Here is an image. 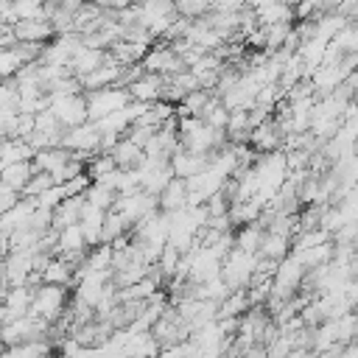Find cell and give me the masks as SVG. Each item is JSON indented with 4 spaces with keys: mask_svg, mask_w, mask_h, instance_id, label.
<instances>
[{
    "mask_svg": "<svg viewBox=\"0 0 358 358\" xmlns=\"http://www.w3.org/2000/svg\"><path fill=\"white\" fill-rule=\"evenodd\" d=\"M157 204H159V213H176L182 207H187V185H185V179H171L165 185V190L157 196Z\"/></svg>",
    "mask_w": 358,
    "mask_h": 358,
    "instance_id": "52a82bcc",
    "label": "cell"
},
{
    "mask_svg": "<svg viewBox=\"0 0 358 358\" xmlns=\"http://www.w3.org/2000/svg\"><path fill=\"white\" fill-rule=\"evenodd\" d=\"M285 358H308V350H299V347H294V350H291Z\"/></svg>",
    "mask_w": 358,
    "mask_h": 358,
    "instance_id": "d6986e66",
    "label": "cell"
},
{
    "mask_svg": "<svg viewBox=\"0 0 358 358\" xmlns=\"http://www.w3.org/2000/svg\"><path fill=\"white\" fill-rule=\"evenodd\" d=\"M31 173H34L31 162H14V165H6V168H0V185H6V187L14 190V193H22L25 182L31 179Z\"/></svg>",
    "mask_w": 358,
    "mask_h": 358,
    "instance_id": "30bf717a",
    "label": "cell"
},
{
    "mask_svg": "<svg viewBox=\"0 0 358 358\" xmlns=\"http://www.w3.org/2000/svg\"><path fill=\"white\" fill-rule=\"evenodd\" d=\"M48 109L62 129H73L87 123V101L84 95H48Z\"/></svg>",
    "mask_w": 358,
    "mask_h": 358,
    "instance_id": "3957f363",
    "label": "cell"
},
{
    "mask_svg": "<svg viewBox=\"0 0 358 358\" xmlns=\"http://www.w3.org/2000/svg\"><path fill=\"white\" fill-rule=\"evenodd\" d=\"M249 310V299H246V288L243 291H232L224 302H218L215 319H229V316H243Z\"/></svg>",
    "mask_w": 358,
    "mask_h": 358,
    "instance_id": "4fadbf2b",
    "label": "cell"
},
{
    "mask_svg": "<svg viewBox=\"0 0 358 358\" xmlns=\"http://www.w3.org/2000/svg\"><path fill=\"white\" fill-rule=\"evenodd\" d=\"M98 143H101L98 129L92 123H81V126H73V129H64L62 131L59 148H64V151H81V154H98Z\"/></svg>",
    "mask_w": 358,
    "mask_h": 358,
    "instance_id": "5b68a950",
    "label": "cell"
},
{
    "mask_svg": "<svg viewBox=\"0 0 358 358\" xmlns=\"http://www.w3.org/2000/svg\"><path fill=\"white\" fill-rule=\"evenodd\" d=\"M64 302H67L64 285H45L42 282L39 288H34V296H31V305H28V313L25 316L56 322L64 313Z\"/></svg>",
    "mask_w": 358,
    "mask_h": 358,
    "instance_id": "6da1fadb",
    "label": "cell"
},
{
    "mask_svg": "<svg viewBox=\"0 0 358 358\" xmlns=\"http://www.w3.org/2000/svg\"><path fill=\"white\" fill-rule=\"evenodd\" d=\"M3 294H6V291H0V305H3Z\"/></svg>",
    "mask_w": 358,
    "mask_h": 358,
    "instance_id": "ffe728a7",
    "label": "cell"
},
{
    "mask_svg": "<svg viewBox=\"0 0 358 358\" xmlns=\"http://www.w3.org/2000/svg\"><path fill=\"white\" fill-rule=\"evenodd\" d=\"M73 271H76V268H73L70 263H64L59 255H53V257L48 260V266L42 268V282H45V285H64V288H67V285L73 282Z\"/></svg>",
    "mask_w": 358,
    "mask_h": 358,
    "instance_id": "9c48e42d",
    "label": "cell"
},
{
    "mask_svg": "<svg viewBox=\"0 0 358 358\" xmlns=\"http://www.w3.org/2000/svg\"><path fill=\"white\" fill-rule=\"evenodd\" d=\"M84 101H87V123H98L101 117L123 109L131 98H129V92L123 87H103V90L87 92Z\"/></svg>",
    "mask_w": 358,
    "mask_h": 358,
    "instance_id": "7a4b0ae2",
    "label": "cell"
},
{
    "mask_svg": "<svg viewBox=\"0 0 358 358\" xmlns=\"http://www.w3.org/2000/svg\"><path fill=\"white\" fill-rule=\"evenodd\" d=\"M302 280H305V268L288 255V257H282V260L277 263V271H274V277H271V294H268V296L288 302V299L302 288Z\"/></svg>",
    "mask_w": 358,
    "mask_h": 358,
    "instance_id": "277c9868",
    "label": "cell"
},
{
    "mask_svg": "<svg viewBox=\"0 0 358 358\" xmlns=\"http://www.w3.org/2000/svg\"><path fill=\"white\" fill-rule=\"evenodd\" d=\"M48 187H53L50 173H45V171H34V173H31V179L25 182V187H22V196L36 199V196H39V193H45Z\"/></svg>",
    "mask_w": 358,
    "mask_h": 358,
    "instance_id": "9a60e30c",
    "label": "cell"
},
{
    "mask_svg": "<svg viewBox=\"0 0 358 358\" xmlns=\"http://www.w3.org/2000/svg\"><path fill=\"white\" fill-rule=\"evenodd\" d=\"M288 246H291V241L288 238H282V235H274V232H263V238H260V246H257V257H268V260H282V257H288Z\"/></svg>",
    "mask_w": 358,
    "mask_h": 358,
    "instance_id": "8fae6325",
    "label": "cell"
},
{
    "mask_svg": "<svg viewBox=\"0 0 358 358\" xmlns=\"http://www.w3.org/2000/svg\"><path fill=\"white\" fill-rule=\"evenodd\" d=\"M263 350H266V358H285V355L294 350V344H291L288 336H277V338H274L271 344H266Z\"/></svg>",
    "mask_w": 358,
    "mask_h": 358,
    "instance_id": "e0dca14e",
    "label": "cell"
},
{
    "mask_svg": "<svg viewBox=\"0 0 358 358\" xmlns=\"http://www.w3.org/2000/svg\"><path fill=\"white\" fill-rule=\"evenodd\" d=\"M336 358H358V347H355V341H352V344H344V350H341Z\"/></svg>",
    "mask_w": 358,
    "mask_h": 358,
    "instance_id": "ac0fdd59",
    "label": "cell"
},
{
    "mask_svg": "<svg viewBox=\"0 0 358 358\" xmlns=\"http://www.w3.org/2000/svg\"><path fill=\"white\" fill-rule=\"evenodd\" d=\"M0 358H50V344H48V338L22 341V344H14V347H6L0 352Z\"/></svg>",
    "mask_w": 358,
    "mask_h": 358,
    "instance_id": "7c38bea8",
    "label": "cell"
},
{
    "mask_svg": "<svg viewBox=\"0 0 358 358\" xmlns=\"http://www.w3.org/2000/svg\"><path fill=\"white\" fill-rule=\"evenodd\" d=\"M90 185H92V179H90L87 173H78V176H73V179H67V182H64V185H59V187H62V193H64V199H73V196H84Z\"/></svg>",
    "mask_w": 358,
    "mask_h": 358,
    "instance_id": "2e32d148",
    "label": "cell"
},
{
    "mask_svg": "<svg viewBox=\"0 0 358 358\" xmlns=\"http://www.w3.org/2000/svg\"><path fill=\"white\" fill-rule=\"evenodd\" d=\"M126 229H129V224L123 221V215L115 213V210H106L103 224H101V243H112L115 238L126 235Z\"/></svg>",
    "mask_w": 358,
    "mask_h": 358,
    "instance_id": "5bb4252c",
    "label": "cell"
},
{
    "mask_svg": "<svg viewBox=\"0 0 358 358\" xmlns=\"http://www.w3.org/2000/svg\"><path fill=\"white\" fill-rule=\"evenodd\" d=\"M14 39L17 42H28V45H42L48 36H53V25L48 20H17L11 25Z\"/></svg>",
    "mask_w": 358,
    "mask_h": 358,
    "instance_id": "8992f818",
    "label": "cell"
},
{
    "mask_svg": "<svg viewBox=\"0 0 358 358\" xmlns=\"http://www.w3.org/2000/svg\"><path fill=\"white\" fill-rule=\"evenodd\" d=\"M31 296L34 291L25 288V285H14V288H6L3 294V310H6V319H20L28 313V305H31Z\"/></svg>",
    "mask_w": 358,
    "mask_h": 358,
    "instance_id": "ba28073f",
    "label": "cell"
}]
</instances>
